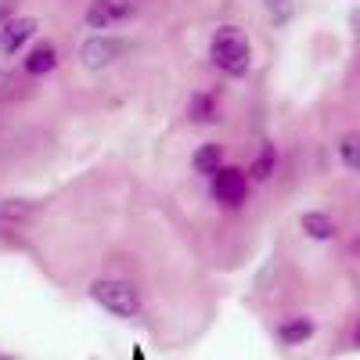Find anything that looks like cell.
<instances>
[{
    "label": "cell",
    "instance_id": "obj_1",
    "mask_svg": "<svg viewBox=\"0 0 360 360\" xmlns=\"http://www.w3.org/2000/svg\"><path fill=\"white\" fill-rule=\"evenodd\" d=\"M209 62H213L217 72H224L231 79L245 76L249 65H252V44H249V37L238 25H220L213 33V40H209Z\"/></svg>",
    "mask_w": 360,
    "mask_h": 360
},
{
    "label": "cell",
    "instance_id": "obj_2",
    "mask_svg": "<svg viewBox=\"0 0 360 360\" xmlns=\"http://www.w3.org/2000/svg\"><path fill=\"white\" fill-rule=\"evenodd\" d=\"M90 295H94V303L101 310H108L112 317H123V321L137 317V310H141L137 285H130L123 278H101V281H94V285H90Z\"/></svg>",
    "mask_w": 360,
    "mask_h": 360
},
{
    "label": "cell",
    "instance_id": "obj_3",
    "mask_svg": "<svg viewBox=\"0 0 360 360\" xmlns=\"http://www.w3.org/2000/svg\"><path fill=\"white\" fill-rule=\"evenodd\" d=\"M127 40L115 37V33H90L83 44H79V65L90 69V72H101L108 65H115L119 58L127 54Z\"/></svg>",
    "mask_w": 360,
    "mask_h": 360
},
{
    "label": "cell",
    "instance_id": "obj_4",
    "mask_svg": "<svg viewBox=\"0 0 360 360\" xmlns=\"http://www.w3.org/2000/svg\"><path fill=\"white\" fill-rule=\"evenodd\" d=\"M209 188H213V198H217L224 209H242L245 198H249V169L224 162L220 173L209 176Z\"/></svg>",
    "mask_w": 360,
    "mask_h": 360
},
{
    "label": "cell",
    "instance_id": "obj_5",
    "mask_svg": "<svg viewBox=\"0 0 360 360\" xmlns=\"http://www.w3.org/2000/svg\"><path fill=\"white\" fill-rule=\"evenodd\" d=\"M37 29H40V22L33 15H11L0 25V54L4 58L22 54V47H29V40L37 37Z\"/></svg>",
    "mask_w": 360,
    "mask_h": 360
},
{
    "label": "cell",
    "instance_id": "obj_6",
    "mask_svg": "<svg viewBox=\"0 0 360 360\" xmlns=\"http://www.w3.org/2000/svg\"><path fill=\"white\" fill-rule=\"evenodd\" d=\"M134 11H137V4H130V0H90V8H86V29L105 33V29H112L115 22H127Z\"/></svg>",
    "mask_w": 360,
    "mask_h": 360
},
{
    "label": "cell",
    "instance_id": "obj_7",
    "mask_svg": "<svg viewBox=\"0 0 360 360\" xmlns=\"http://www.w3.org/2000/svg\"><path fill=\"white\" fill-rule=\"evenodd\" d=\"M37 213H40V202H29V198H0V234L22 231L29 220H37Z\"/></svg>",
    "mask_w": 360,
    "mask_h": 360
},
{
    "label": "cell",
    "instance_id": "obj_8",
    "mask_svg": "<svg viewBox=\"0 0 360 360\" xmlns=\"http://www.w3.org/2000/svg\"><path fill=\"white\" fill-rule=\"evenodd\" d=\"M54 69H58V47L51 40H37L33 47L22 54V72L25 76L40 79V76H51Z\"/></svg>",
    "mask_w": 360,
    "mask_h": 360
},
{
    "label": "cell",
    "instance_id": "obj_9",
    "mask_svg": "<svg viewBox=\"0 0 360 360\" xmlns=\"http://www.w3.org/2000/svg\"><path fill=\"white\" fill-rule=\"evenodd\" d=\"M188 119L195 127L220 123V90H195L188 98Z\"/></svg>",
    "mask_w": 360,
    "mask_h": 360
},
{
    "label": "cell",
    "instance_id": "obj_10",
    "mask_svg": "<svg viewBox=\"0 0 360 360\" xmlns=\"http://www.w3.org/2000/svg\"><path fill=\"white\" fill-rule=\"evenodd\" d=\"M317 335V324H314V317H307V314H292V317H285L281 324H278V342L281 346H303V342H310Z\"/></svg>",
    "mask_w": 360,
    "mask_h": 360
},
{
    "label": "cell",
    "instance_id": "obj_11",
    "mask_svg": "<svg viewBox=\"0 0 360 360\" xmlns=\"http://www.w3.org/2000/svg\"><path fill=\"white\" fill-rule=\"evenodd\" d=\"M299 227H303V234L314 238V242H332V238L339 234L335 217L324 213V209H307V213L299 217Z\"/></svg>",
    "mask_w": 360,
    "mask_h": 360
},
{
    "label": "cell",
    "instance_id": "obj_12",
    "mask_svg": "<svg viewBox=\"0 0 360 360\" xmlns=\"http://www.w3.org/2000/svg\"><path fill=\"white\" fill-rule=\"evenodd\" d=\"M191 169L198 176H213L224 169V144L220 141H205L195 148V155H191Z\"/></svg>",
    "mask_w": 360,
    "mask_h": 360
},
{
    "label": "cell",
    "instance_id": "obj_13",
    "mask_svg": "<svg viewBox=\"0 0 360 360\" xmlns=\"http://www.w3.org/2000/svg\"><path fill=\"white\" fill-rule=\"evenodd\" d=\"M274 173H278V148L270 141H263L256 159H252V166H249V180H252V184H266Z\"/></svg>",
    "mask_w": 360,
    "mask_h": 360
},
{
    "label": "cell",
    "instance_id": "obj_14",
    "mask_svg": "<svg viewBox=\"0 0 360 360\" xmlns=\"http://www.w3.org/2000/svg\"><path fill=\"white\" fill-rule=\"evenodd\" d=\"M339 159L346 169L360 173V134H342L339 137Z\"/></svg>",
    "mask_w": 360,
    "mask_h": 360
},
{
    "label": "cell",
    "instance_id": "obj_15",
    "mask_svg": "<svg viewBox=\"0 0 360 360\" xmlns=\"http://www.w3.org/2000/svg\"><path fill=\"white\" fill-rule=\"evenodd\" d=\"M263 8L274 15V22H285L292 15V0H263Z\"/></svg>",
    "mask_w": 360,
    "mask_h": 360
},
{
    "label": "cell",
    "instance_id": "obj_16",
    "mask_svg": "<svg viewBox=\"0 0 360 360\" xmlns=\"http://www.w3.org/2000/svg\"><path fill=\"white\" fill-rule=\"evenodd\" d=\"M349 29L360 37V8H353V11H349Z\"/></svg>",
    "mask_w": 360,
    "mask_h": 360
},
{
    "label": "cell",
    "instance_id": "obj_17",
    "mask_svg": "<svg viewBox=\"0 0 360 360\" xmlns=\"http://www.w3.org/2000/svg\"><path fill=\"white\" fill-rule=\"evenodd\" d=\"M8 18H11V8H8V4H4V8H0V25H4V22H8Z\"/></svg>",
    "mask_w": 360,
    "mask_h": 360
},
{
    "label": "cell",
    "instance_id": "obj_18",
    "mask_svg": "<svg viewBox=\"0 0 360 360\" xmlns=\"http://www.w3.org/2000/svg\"><path fill=\"white\" fill-rule=\"evenodd\" d=\"M353 349H360V324H356V332H353Z\"/></svg>",
    "mask_w": 360,
    "mask_h": 360
},
{
    "label": "cell",
    "instance_id": "obj_19",
    "mask_svg": "<svg viewBox=\"0 0 360 360\" xmlns=\"http://www.w3.org/2000/svg\"><path fill=\"white\" fill-rule=\"evenodd\" d=\"M4 86H8V72H4V69H0V90H4Z\"/></svg>",
    "mask_w": 360,
    "mask_h": 360
},
{
    "label": "cell",
    "instance_id": "obj_20",
    "mask_svg": "<svg viewBox=\"0 0 360 360\" xmlns=\"http://www.w3.org/2000/svg\"><path fill=\"white\" fill-rule=\"evenodd\" d=\"M353 252H356V256H360V238H356V242H353Z\"/></svg>",
    "mask_w": 360,
    "mask_h": 360
},
{
    "label": "cell",
    "instance_id": "obj_21",
    "mask_svg": "<svg viewBox=\"0 0 360 360\" xmlns=\"http://www.w3.org/2000/svg\"><path fill=\"white\" fill-rule=\"evenodd\" d=\"M0 360H15V356H8V353H0Z\"/></svg>",
    "mask_w": 360,
    "mask_h": 360
}]
</instances>
